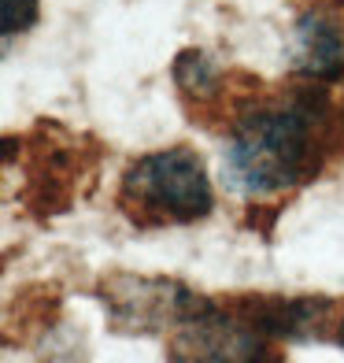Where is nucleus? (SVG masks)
<instances>
[{
	"label": "nucleus",
	"mask_w": 344,
	"mask_h": 363,
	"mask_svg": "<svg viewBox=\"0 0 344 363\" xmlns=\"http://www.w3.org/2000/svg\"><path fill=\"white\" fill-rule=\"evenodd\" d=\"M337 145V119L322 89H292L274 101H248L222 152V178L244 196H274L304 186Z\"/></svg>",
	"instance_id": "1"
},
{
	"label": "nucleus",
	"mask_w": 344,
	"mask_h": 363,
	"mask_svg": "<svg viewBox=\"0 0 344 363\" xmlns=\"http://www.w3.org/2000/svg\"><path fill=\"white\" fill-rule=\"evenodd\" d=\"M119 208L137 226H182L211 216L215 193L204 160L185 145L141 156L122 174Z\"/></svg>",
	"instance_id": "2"
},
{
	"label": "nucleus",
	"mask_w": 344,
	"mask_h": 363,
	"mask_svg": "<svg viewBox=\"0 0 344 363\" xmlns=\"http://www.w3.org/2000/svg\"><path fill=\"white\" fill-rule=\"evenodd\" d=\"M171 363H282V341L267 334L244 304L237 301H204L171 330L167 337Z\"/></svg>",
	"instance_id": "3"
},
{
	"label": "nucleus",
	"mask_w": 344,
	"mask_h": 363,
	"mask_svg": "<svg viewBox=\"0 0 344 363\" xmlns=\"http://www.w3.org/2000/svg\"><path fill=\"white\" fill-rule=\"evenodd\" d=\"M200 296L178 282H149V278H111L104 286V308L111 311L115 326L130 334H152V330H174Z\"/></svg>",
	"instance_id": "4"
},
{
	"label": "nucleus",
	"mask_w": 344,
	"mask_h": 363,
	"mask_svg": "<svg viewBox=\"0 0 344 363\" xmlns=\"http://www.w3.org/2000/svg\"><path fill=\"white\" fill-rule=\"evenodd\" d=\"M292 74L307 82H337L344 74V30L330 11H304L289 38Z\"/></svg>",
	"instance_id": "5"
},
{
	"label": "nucleus",
	"mask_w": 344,
	"mask_h": 363,
	"mask_svg": "<svg viewBox=\"0 0 344 363\" xmlns=\"http://www.w3.org/2000/svg\"><path fill=\"white\" fill-rule=\"evenodd\" d=\"M174 82L182 86L185 96H215L219 82H222V71L204 52L189 48V52H182L174 60Z\"/></svg>",
	"instance_id": "6"
},
{
	"label": "nucleus",
	"mask_w": 344,
	"mask_h": 363,
	"mask_svg": "<svg viewBox=\"0 0 344 363\" xmlns=\"http://www.w3.org/2000/svg\"><path fill=\"white\" fill-rule=\"evenodd\" d=\"M38 4L41 0H4V41L26 34L38 23Z\"/></svg>",
	"instance_id": "7"
},
{
	"label": "nucleus",
	"mask_w": 344,
	"mask_h": 363,
	"mask_svg": "<svg viewBox=\"0 0 344 363\" xmlns=\"http://www.w3.org/2000/svg\"><path fill=\"white\" fill-rule=\"evenodd\" d=\"M330 341L344 349V304L337 308V319H333V330H330Z\"/></svg>",
	"instance_id": "8"
},
{
	"label": "nucleus",
	"mask_w": 344,
	"mask_h": 363,
	"mask_svg": "<svg viewBox=\"0 0 344 363\" xmlns=\"http://www.w3.org/2000/svg\"><path fill=\"white\" fill-rule=\"evenodd\" d=\"M337 148H344V108H340V119H337Z\"/></svg>",
	"instance_id": "9"
}]
</instances>
